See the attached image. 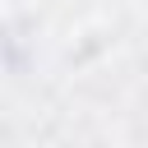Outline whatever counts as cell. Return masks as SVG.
<instances>
[{
    "label": "cell",
    "mask_w": 148,
    "mask_h": 148,
    "mask_svg": "<svg viewBox=\"0 0 148 148\" xmlns=\"http://www.w3.org/2000/svg\"><path fill=\"white\" fill-rule=\"evenodd\" d=\"M23 5H32V0H5V9H9V14H18Z\"/></svg>",
    "instance_id": "cell-1"
}]
</instances>
